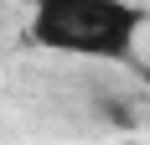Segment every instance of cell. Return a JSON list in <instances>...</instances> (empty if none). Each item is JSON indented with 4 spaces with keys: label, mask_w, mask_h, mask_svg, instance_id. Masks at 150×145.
<instances>
[{
    "label": "cell",
    "mask_w": 150,
    "mask_h": 145,
    "mask_svg": "<svg viewBox=\"0 0 150 145\" xmlns=\"http://www.w3.org/2000/svg\"><path fill=\"white\" fill-rule=\"evenodd\" d=\"M145 31V5L135 0H36L31 42L62 57L129 62Z\"/></svg>",
    "instance_id": "cell-1"
}]
</instances>
